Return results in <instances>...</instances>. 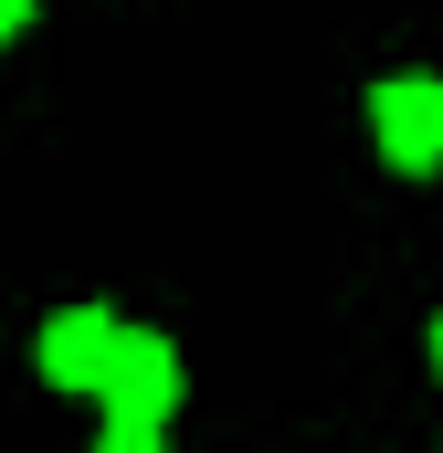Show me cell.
<instances>
[{"label":"cell","mask_w":443,"mask_h":453,"mask_svg":"<svg viewBox=\"0 0 443 453\" xmlns=\"http://www.w3.org/2000/svg\"><path fill=\"white\" fill-rule=\"evenodd\" d=\"M433 380H443V317H433Z\"/></svg>","instance_id":"6"},{"label":"cell","mask_w":443,"mask_h":453,"mask_svg":"<svg viewBox=\"0 0 443 453\" xmlns=\"http://www.w3.org/2000/svg\"><path fill=\"white\" fill-rule=\"evenodd\" d=\"M106 348H116V317H106V306H64V317L43 327L32 358H43L53 390H96V380H106Z\"/></svg>","instance_id":"3"},{"label":"cell","mask_w":443,"mask_h":453,"mask_svg":"<svg viewBox=\"0 0 443 453\" xmlns=\"http://www.w3.org/2000/svg\"><path fill=\"white\" fill-rule=\"evenodd\" d=\"M369 137L391 169H443V74H380L369 85Z\"/></svg>","instance_id":"2"},{"label":"cell","mask_w":443,"mask_h":453,"mask_svg":"<svg viewBox=\"0 0 443 453\" xmlns=\"http://www.w3.org/2000/svg\"><path fill=\"white\" fill-rule=\"evenodd\" d=\"M96 401H106V422H127V433H159L180 411V348L159 338V327H116Z\"/></svg>","instance_id":"1"},{"label":"cell","mask_w":443,"mask_h":453,"mask_svg":"<svg viewBox=\"0 0 443 453\" xmlns=\"http://www.w3.org/2000/svg\"><path fill=\"white\" fill-rule=\"evenodd\" d=\"M96 453H159V433H127V422H106V443Z\"/></svg>","instance_id":"4"},{"label":"cell","mask_w":443,"mask_h":453,"mask_svg":"<svg viewBox=\"0 0 443 453\" xmlns=\"http://www.w3.org/2000/svg\"><path fill=\"white\" fill-rule=\"evenodd\" d=\"M21 21H32V0H0V42H11V32H21Z\"/></svg>","instance_id":"5"}]
</instances>
